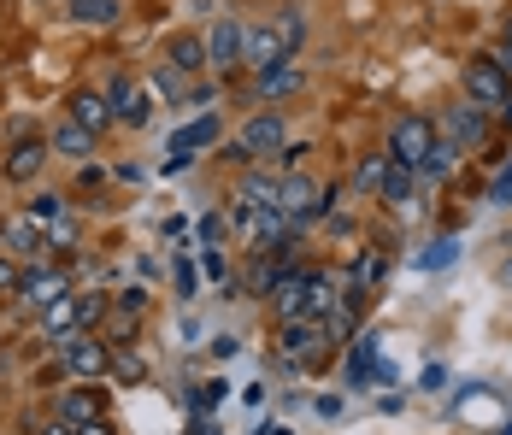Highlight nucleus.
I'll return each mask as SVG.
<instances>
[{
    "label": "nucleus",
    "instance_id": "nucleus-1",
    "mask_svg": "<svg viewBox=\"0 0 512 435\" xmlns=\"http://www.w3.org/2000/svg\"><path fill=\"white\" fill-rule=\"evenodd\" d=\"M101 318H106V294H65L59 306H48V312H42V336H48V341L89 336Z\"/></svg>",
    "mask_w": 512,
    "mask_h": 435
},
{
    "label": "nucleus",
    "instance_id": "nucleus-2",
    "mask_svg": "<svg viewBox=\"0 0 512 435\" xmlns=\"http://www.w3.org/2000/svg\"><path fill=\"white\" fill-rule=\"evenodd\" d=\"M430 147H436V124H430V118L407 112V118H395V124H389V159H395V165H407V171H424Z\"/></svg>",
    "mask_w": 512,
    "mask_h": 435
},
{
    "label": "nucleus",
    "instance_id": "nucleus-3",
    "mask_svg": "<svg viewBox=\"0 0 512 435\" xmlns=\"http://www.w3.org/2000/svg\"><path fill=\"white\" fill-rule=\"evenodd\" d=\"M53 347H59V365H65L77 383H95V377L112 371V347H106L95 330H89V336H65V341H53Z\"/></svg>",
    "mask_w": 512,
    "mask_h": 435
},
{
    "label": "nucleus",
    "instance_id": "nucleus-4",
    "mask_svg": "<svg viewBox=\"0 0 512 435\" xmlns=\"http://www.w3.org/2000/svg\"><path fill=\"white\" fill-rule=\"evenodd\" d=\"M507 95H512V83H507L501 53H483V59H471V65H465V100H477L483 112H495Z\"/></svg>",
    "mask_w": 512,
    "mask_h": 435
},
{
    "label": "nucleus",
    "instance_id": "nucleus-5",
    "mask_svg": "<svg viewBox=\"0 0 512 435\" xmlns=\"http://www.w3.org/2000/svg\"><path fill=\"white\" fill-rule=\"evenodd\" d=\"M18 300L30 306V312H48V306H59L65 294H71V277L59 271V265H30V271H18Z\"/></svg>",
    "mask_w": 512,
    "mask_h": 435
},
{
    "label": "nucleus",
    "instance_id": "nucleus-6",
    "mask_svg": "<svg viewBox=\"0 0 512 435\" xmlns=\"http://www.w3.org/2000/svg\"><path fill=\"white\" fill-rule=\"evenodd\" d=\"M283 142H289V130H283V118L277 112H259V118H248L242 124V159H271V153H283Z\"/></svg>",
    "mask_w": 512,
    "mask_h": 435
},
{
    "label": "nucleus",
    "instance_id": "nucleus-7",
    "mask_svg": "<svg viewBox=\"0 0 512 435\" xmlns=\"http://www.w3.org/2000/svg\"><path fill=\"white\" fill-rule=\"evenodd\" d=\"M324 347H330V330H324V324H312V318L283 324V359H289V365H312V359H324Z\"/></svg>",
    "mask_w": 512,
    "mask_h": 435
},
{
    "label": "nucleus",
    "instance_id": "nucleus-8",
    "mask_svg": "<svg viewBox=\"0 0 512 435\" xmlns=\"http://www.w3.org/2000/svg\"><path fill=\"white\" fill-rule=\"evenodd\" d=\"M0 253H6L12 265H18V259H42V253H48V236L18 212V218H6V224H0Z\"/></svg>",
    "mask_w": 512,
    "mask_h": 435
},
{
    "label": "nucleus",
    "instance_id": "nucleus-9",
    "mask_svg": "<svg viewBox=\"0 0 512 435\" xmlns=\"http://www.w3.org/2000/svg\"><path fill=\"white\" fill-rule=\"evenodd\" d=\"M212 142H218V118L206 112V118H195V124H183V130L171 136V159H165V171H183V165H189V159H195L201 147H212Z\"/></svg>",
    "mask_w": 512,
    "mask_h": 435
},
{
    "label": "nucleus",
    "instance_id": "nucleus-10",
    "mask_svg": "<svg viewBox=\"0 0 512 435\" xmlns=\"http://www.w3.org/2000/svg\"><path fill=\"white\" fill-rule=\"evenodd\" d=\"M242 42H248V30H242L236 18H218V24H212V36H206V65L236 71V65H242Z\"/></svg>",
    "mask_w": 512,
    "mask_h": 435
},
{
    "label": "nucleus",
    "instance_id": "nucleus-11",
    "mask_svg": "<svg viewBox=\"0 0 512 435\" xmlns=\"http://www.w3.org/2000/svg\"><path fill=\"white\" fill-rule=\"evenodd\" d=\"M106 100H112V118L118 124H148L154 118V106H148V95H142V83H130V77H112V89H106Z\"/></svg>",
    "mask_w": 512,
    "mask_h": 435
},
{
    "label": "nucleus",
    "instance_id": "nucleus-12",
    "mask_svg": "<svg viewBox=\"0 0 512 435\" xmlns=\"http://www.w3.org/2000/svg\"><path fill=\"white\" fill-rule=\"evenodd\" d=\"M101 394H95V388H65V394H59V418H65V424H71V430H83V424H101Z\"/></svg>",
    "mask_w": 512,
    "mask_h": 435
},
{
    "label": "nucleus",
    "instance_id": "nucleus-13",
    "mask_svg": "<svg viewBox=\"0 0 512 435\" xmlns=\"http://www.w3.org/2000/svg\"><path fill=\"white\" fill-rule=\"evenodd\" d=\"M42 159H48V147L42 142H18L12 153H6L0 177H6V183H36V177H42Z\"/></svg>",
    "mask_w": 512,
    "mask_h": 435
},
{
    "label": "nucleus",
    "instance_id": "nucleus-14",
    "mask_svg": "<svg viewBox=\"0 0 512 435\" xmlns=\"http://www.w3.org/2000/svg\"><path fill=\"white\" fill-rule=\"evenodd\" d=\"M448 136H454V147H477L483 136H489V118H483L477 100H465V106L448 112Z\"/></svg>",
    "mask_w": 512,
    "mask_h": 435
},
{
    "label": "nucleus",
    "instance_id": "nucleus-15",
    "mask_svg": "<svg viewBox=\"0 0 512 435\" xmlns=\"http://www.w3.org/2000/svg\"><path fill=\"white\" fill-rule=\"evenodd\" d=\"M71 118H77L89 136H101L106 124H112V100L95 95V89H83V95H71Z\"/></svg>",
    "mask_w": 512,
    "mask_h": 435
},
{
    "label": "nucleus",
    "instance_id": "nucleus-16",
    "mask_svg": "<svg viewBox=\"0 0 512 435\" xmlns=\"http://www.w3.org/2000/svg\"><path fill=\"white\" fill-rule=\"evenodd\" d=\"M277 59H289V48H283V36L277 30H248V42H242V65H277Z\"/></svg>",
    "mask_w": 512,
    "mask_h": 435
},
{
    "label": "nucleus",
    "instance_id": "nucleus-17",
    "mask_svg": "<svg viewBox=\"0 0 512 435\" xmlns=\"http://www.w3.org/2000/svg\"><path fill=\"white\" fill-rule=\"evenodd\" d=\"M48 147H53V153H65V159H89V153H95V136H89L77 118H65V124H53V142Z\"/></svg>",
    "mask_w": 512,
    "mask_h": 435
},
{
    "label": "nucleus",
    "instance_id": "nucleus-18",
    "mask_svg": "<svg viewBox=\"0 0 512 435\" xmlns=\"http://www.w3.org/2000/svg\"><path fill=\"white\" fill-rule=\"evenodd\" d=\"M277 189H283L277 171H248V177H242V194H236V206H277Z\"/></svg>",
    "mask_w": 512,
    "mask_h": 435
},
{
    "label": "nucleus",
    "instance_id": "nucleus-19",
    "mask_svg": "<svg viewBox=\"0 0 512 435\" xmlns=\"http://www.w3.org/2000/svg\"><path fill=\"white\" fill-rule=\"evenodd\" d=\"M295 89H301V71H295L289 59H277V65H265V71H259V95H265V100L295 95Z\"/></svg>",
    "mask_w": 512,
    "mask_h": 435
},
{
    "label": "nucleus",
    "instance_id": "nucleus-20",
    "mask_svg": "<svg viewBox=\"0 0 512 435\" xmlns=\"http://www.w3.org/2000/svg\"><path fill=\"white\" fill-rule=\"evenodd\" d=\"M383 271H389V259H383V253H359L354 271H348V300H359V294L371 289V283H377Z\"/></svg>",
    "mask_w": 512,
    "mask_h": 435
},
{
    "label": "nucleus",
    "instance_id": "nucleus-21",
    "mask_svg": "<svg viewBox=\"0 0 512 435\" xmlns=\"http://www.w3.org/2000/svg\"><path fill=\"white\" fill-rule=\"evenodd\" d=\"M389 153H371V159H359V171H354V189L359 194H383V183H389Z\"/></svg>",
    "mask_w": 512,
    "mask_h": 435
},
{
    "label": "nucleus",
    "instance_id": "nucleus-22",
    "mask_svg": "<svg viewBox=\"0 0 512 435\" xmlns=\"http://www.w3.org/2000/svg\"><path fill=\"white\" fill-rule=\"evenodd\" d=\"M24 218H30L36 230H48V224H59V218H65V194L42 189L36 200H24Z\"/></svg>",
    "mask_w": 512,
    "mask_h": 435
},
{
    "label": "nucleus",
    "instance_id": "nucleus-23",
    "mask_svg": "<svg viewBox=\"0 0 512 435\" xmlns=\"http://www.w3.org/2000/svg\"><path fill=\"white\" fill-rule=\"evenodd\" d=\"M165 65H171V71H183V77H189V71H201V65H206V42H201V36H177Z\"/></svg>",
    "mask_w": 512,
    "mask_h": 435
},
{
    "label": "nucleus",
    "instance_id": "nucleus-24",
    "mask_svg": "<svg viewBox=\"0 0 512 435\" xmlns=\"http://www.w3.org/2000/svg\"><path fill=\"white\" fill-rule=\"evenodd\" d=\"M118 0H71V18L77 24H95V30H106V24H118Z\"/></svg>",
    "mask_w": 512,
    "mask_h": 435
},
{
    "label": "nucleus",
    "instance_id": "nucleus-25",
    "mask_svg": "<svg viewBox=\"0 0 512 435\" xmlns=\"http://www.w3.org/2000/svg\"><path fill=\"white\" fill-rule=\"evenodd\" d=\"M412 189H418V171H407V165H389V183H383V200L389 206H407Z\"/></svg>",
    "mask_w": 512,
    "mask_h": 435
},
{
    "label": "nucleus",
    "instance_id": "nucleus-26",
    "mask_svg": "<svg viewBox=\"0 0 512 435\" xmlns=\"http://www.w3.org/2000/svg\"><path fill=\"white\" fill-rule=\"evenodd\" d=\"M371 359H377V336H359L354 341V359H348V383H365V371H371Z\"/></svg>",
    "mask_w": 512,
    "mask_h": 435
},
{
    "label": "nucleus",
    "instance_id": "nucleus-27",
    "mask_svg": "<svg viewBox=\"0 0 512 435\" xmlns=\"http://www.w3.org/2000/svg\"><path fill=\"white\" fill-rule=\"evenodd\" d=\"M42 236H48V247H53V253H71V247H77V236H83V230H77V218L65 212V218H59V224H48Z\"/></svg>",
    "mask_w": 512,
    "mask_h": 435
},
{
    "label": "nucleus",
    "instance_id": "nucleus-28",
    "mask_svg": "<svg viewBox=\"0 0 512 435\" xmlns=\"http://www.w3.org/2000/svg\"><path fill=\"white\" fill-rule=\"evenodd\" d=\"M454 153H460L454 142H436V147H430V159H424V171H418V177H448V171H454Z\"/></svg>",
    "mask_w": 512,
    "mask_h": 435
},
{
    "label": "nucleus",
    "instance_id": "nucleus-29",
    "mask_svg": "<svg viewBox=\"0 0 512 435\" xmlns=\"http://www.w3.org/2000/svg\"><path fill=\"white\" fill-rule=\"evenodd\" d=\"M171 283H177V294H183V300H195V289H201V271H195L189 259H177V265H171Z\"/></svg>",
    "mask_w": 512,
    "mask_h": 435
},
{
    "label": "nucleus",
    "instance_id": "nucleus-30",
    "mask_svg": "<svg viewBox=\"0 0 512 435\" xmlns=\"http://www.w3.org/2000/svg\"><path fill=\"white\" fill-rule=\"evenodd\" d=\"M301 36H307V18H301V6H289V12H283V48L295 53L301 48Z\"/></svg>",
    "mask_w": 512,
    "mask_h": 435
},
{
    "label": "nucleus",
    "instance_id": "nucleus-31",
    "mask_svg": "<svg viewBox=\"0 0 512 435\" xmlns=\"http://www.w3.org/2000/svg\"><path fill=\"white\" fill-rule=\"evenodd\" d=\"M424 271H442V265H454V236H442V242H430V253L418 259Z\"/></svg>",
    "mask_w": 512,
    "mask_h": 435
},
{
    "label": "nucleus",
    "instance_id": "nucleus-32",
    "mask_svg": "<svg viewBox=\"0 0 512 435\" xmlns=\"http://www.w3.org/2000/svg\"><path fill=\"white\" fill-rule=\"evenodd\" d=\"M118 312L142 318V312H148V294H142V289H124V294H118Z\"/></svg>",
    "mask_w": 512,
    "mask_h": 435
},
{
    "label": "nucleus",
    "instance_id": "nucleus-33",
    "mask_svg": "<svg viewBox=\"0 0 512 435\" xmlns=\"http://www.w3.org/2000/svg\"><path fill=\"white\" fill-rule=\"evenodd\" d=\"M489 200H495V206H512V165L495 177V183H489Z\"/></svg>",
    "mask_w": 512,
    "mask_h": 435
},
{
    "label": "nucleus",
    "instance_id": "nucleus-34",
    "mask_svg": "<svg viewBox=\"0 0 512 435\" xmlns=\"http://www.w3.org/2000/svg\"><path fill=\"white\" fill-rule=\"evenodd\" d=\"M201 271L212 277V283H230V265H224V253H206V259H201Z\"/></svg>",
    "mask_w": 512,
    "mask_h": 435
},
{
    "label": "nucleus",
    "instance_id": "nucleus-35",
    "mask_svg": "<svg viewBox=\"0 0 512 435\" xmlns=\"http://www.w3.org/2000/svg\"><path fill=\"white\" fill-rule=\"evenodd\" d=\"M6 289H18V265H12V259L0 253V294H6Z\"/></svg>",
    "mask_w": 512,
    "mask_h": 435
},
{
    "label": "nucleus",
    "instance_id": "nucleus-36",
    "mask_svg": "<svg viewBox=\"0 0 512 435\" xmlns=\"http://www.w3.org/2000/svg\"><path fill=\"white\" fill-rule=\"evenodd\" d=\"M212 353H218V359H236V353H242V341H236V336H218V341H212Z\"/></svg>",
    "mask_w": 512,
    "mask_h": 435
},
{
    "label": "nucleus",
    "instance_id": "nucleus-37",
    "mask_svg": "<svg viewBox=\"0 0 512 435\" xmlns=\"http://www.w3.org/2000/svg\"><path fill=\"white\" fill-rule=\"evenodd\" d=\"M112 365H118V377H136V383H142V359H130V353H124V359H112Z\"/></svg>",
    "mask_w": 512,
    "mask_h": 435
},
{
    "label": "nucleus",
    "instance_id": "nucleus-38",
    "mask_svg": "<svg viewBox=\"0 0 512 435\" xmlns=\"http://www.w3.org/2000/svg\"><path fill=\"white\" fill-rule=\"evenodd\" d=\"M218 236H224V218L212 212V218H206V224H201V242H218Z\"/></svg>",
    "mask_w": 512,
    "mask_h": 435
},
{
    "label": "nucleus",
    "instance_id": "nucleus-39",
    "mask_svg": "<svg viewBox=\"0 0 512 435\" xmlns=\"http://www.w3.org/2000/svg\"><path fill=\"white\" fill-rule=\"evenodd\" d=\"M495 118H501V124H507V130H512V95L501 100V106H495Z\"/></svg>",
    "mask_w": 512,
    "mask_h": 435
},
{
    "label": "nucleus",
    "instance_id": "nucleus-40",
    "mask_svg": "<svg viewBox=\"0 0 512 435\" xmlns=\"http://www.w3.org/2000/svg\"><path fill=\"white\" fill-rule=\"evenodd\" d=\"M42 435H77V430H71L65 418H53V424H48V430H42Z\"/></svg>",
    "mask_w": 512,
    "mask_h": 435
},
{
    "label": "nucleus",
    "instance_id": "nucleus-41",
    "mask_svg": "<svg viewBox=\"0 0 512 435\" xmlns=\"http://www.w3.org/2000/svg\"><path fill=\"white\" fill-rule=\"evenodd\" d=\"M501 42H507V53H501V65H512V18H507V30H501Z\"/></svg>",
    "mask_w": 512,
    "mask_h": 435
},
{
    "label": "nucleus",
    "instance_id": "nucleus-42",
    "mask_svg": "<svg viewBox=\"0 0 512 435\" xmlns=\"http://www.w3.org/2000/svg\"><path fill=\"white\" fill-rule=\"evenodd\" d=\"M77 435H112V430H106V424H83Z\"/></svg>",
    "mask_w": 512,
    "mask_h": 435
},
{
    "label": "nucleus",
    "instance_id": "nucleus-43",
    "mask_svg": "<svg viewBox=\"0 0 512 435\" xmlns=\"http://www.w3.org/2000/svg\"><path fill=\"white\" fill-rule=\"evenodd\" d=\"M265 435H289V430H283V424H277V430H265Z\"/></svg>",
    "mask_w": 512,
    "mask_h": 435
},
{
    "label": "nucleus",
    "instance_id": "nucleus-44",
    "mask_svg": "<svg viewBox=\"0 0 512 435\" xmlns=\"http://www.w3.org/2000/svg\"><path fill=\"white\" fill-rule=\"evenodd\" d=\"M501 435H512V424H507V430H501Z\"/></svg>",
    "mask_w": 512,
    "mask_h": 435
}]
</instances>
